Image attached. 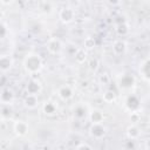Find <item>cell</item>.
I'll return each instance as SVG.
<instances>
[{"instance_id": "obj_1", "label": "cell", "mask_w": 150, "mask_h": 150, "mask_svg": "<svg viewBox=\"0 0 150 150\" xmlns=\"http://www.w3.org/2000/svg\"><path fill=\"white\" fill-rule=\"evenodd\" d=\"M41 64H42L41 59L36 54H29L25 60V68L30 73L38 71L41 68Z\"/></svg>"}, {"instance_id": "obj_2", "label": "cell", "mask_w": 150, "mask_h": 150, "mask_svg": "<svg viewBox=\"0 0 150 150\" xmlns=\"http://www.w3.org/2000/svg\"><path fill=\"white\" fill-rule=\"evenodd\" d=\"M60 18H61V20L63 21V22H70L71 20H73V18H74V12H73V9L71 8H63V9H61V12H60Z\"/></svg>"}, {"instance_id": "obj_3", "label": "cell", "mask_w": 150, "mask_h": 150, "mask_svg": "<svg viewBox=\"0 0 150 150\" xmlns=\"http://www.w3.org/2000/svg\"><path fill=\"white\" fill-rule=\"evenodd\" d=\"M104 134H105V129L101 123H94L93 124V127H91V135L93 136L100 138V137L104 136Z\"/></svg>"}, {"instance_id": "obj_4", "label": "cell", "mask_w": 150, "mask_h": 150, "mask_svg": "<svg viewBox=\"0 0 150 150\" xmlns=\"http://www.w3.org/2000/svg\"><path fill=\"white\" fill-rule=\"evenodd\" d=\"M47 48H48V50L50 53H56V52H59L61 49V43H60L59 40L52 39V40H49V42L47 45Z\"/></svg>"}, {"instance_id": "obj_5", "label": "cell", "mask_w": 150, "mask_h": 150, "mask_svg": "<svg viewBox=\"0 0 150 150\" xmlns=\"http://www.w3.org/2000/svg\"><path fill=\"white\" fill-rule=\"evenodd\" d=\"M59 95H60L61 98H63V100H68V98L71 97V95H73V90H71L68 86H63V87H61V88L59 89Z\"/></svg>"}, {"instance_id": "obj_6", "label": "cell", "mask_w": 150, "mask_h": 150, "mask_svg": "<svg viewBox=\"0 0 150 150\" xmlns=\"http://www.w3.org/2000/svg\"><path fill=\"white\" fill-rule=\"evenodd\" d=\"M12 67V60L9 56H0V69L1 70H8Z\"/></svg>"}, {"instance_id": "obj_7", "label": "cell", "mask_w": 150, "mask_h": 150, "mask_svg": "<svg viewBox=\"0 0 150 150\" xmlns=\"http://www.w3.org/2000/svg\"><path fill=\"white\" fill-rule=\"evenodd\" d=\"M112 49L116 54H122L125 52V42L122 41V40H117L115 41L114 46H112Z\"/></svg>"}, {"instance_id": "obj_8", "label": "cell", "mask_w": 150, "mask_h": 150, "mask_svg": "<svg viewBox=\"0 0 150 150\" xmlns=\"http://www.w3.org/2000/svg\"><path fill=\"white\" fill-rule=\"evenodd\" d=\"M27 90H28V94H29V95H36L38 91L40 90V84H39V82H36V81H30L29 84L27 86Z\"/></svg>"}, {"instance_id": "obj_9", "label": "cell", "mask_w": 150, "mask_h": 150, "mask_svg": "<svg viewBox=\"0 0 150 150\" xmlns=\"http://www.w3.org/2000/svg\"><path fill=\"white\" fill-rule=\"evenodd\" d=\"M14 128H15V131L19 135H25L27 132V128L28 127H27V124L25 122H16L15 125H14Z\"/></svg>"}, {"instance_id": "obj_10", "label": "cell", "mask_w": 150, "mask_h": 150, "mask_svg": "<svg viewBox=\"0 0 150 150\" xmlns=\"http://www.w3.org/2000/svg\"><path fill=\"white\" fill-rule=\"evenodd\" d=\"M0 98H1V101L4 102V103H9L12 100H13V94H12V91L11 90H8V89H6V90H4L2 91V94L0 95Z\"/></svg>"}, {"instance_id": "obj_11", "label": "cell", "mask_w": 150, "mask_h": 150, "mask_svg": "<svg viewBox=\"0 0 150 150\" xmlns=\"http://www.w3.org/2000/svg\"><path fill=\"white\" fill-rule=\"evenodd\" d=\"M25 103H26V105L27 107H29V108H34L35 105H36V103H38V98H36V95H27V97H26V100H25Z\"/></svg>"}, {"instance_id": "obj_12", "label": "cell", "mask_w": 150, "mask_h": 150, "mask_svg": "<svg viewBox=\"0 0 150 150\" xmlns=\"http://www.w3.org/2000/svg\"><path fill=\"white\" fill-rule=\"evenodd\" d=\"M148 68H149V60L146 59V60L144 61V63L141 66V74L143 75V77H144L145 80L149 79V70H148Z\"/></svg>"}, {"instance_id": "obj_13", "label": "cell", "mask_w": 150, "mask_h": 150, "mask_svg": "<svg viewBox=\"0 0 150 150\" xmlns=\"http://www.w3.org/2000/svg\"><path fill=\"white\" fill-rule=\"evenodd\" d=\"M128 136L131 138V139H135L139 136V130L136 128V127H129L128 128Z\"/></svg>"}, {"instance_id": "obj_14", "label": "cell", "mask_w": 150, "mask_h": 150, "mask_svg": "<svg viewBox=\"0 0 150 150\" xmlns=\"http://www.w3.org/2000/svg\"><path fill=\"white\" fill-rule=\"evenodd\" d=\"M102 117H103V115H102L101 111H98V110H95V111H93V114H91V121H93V123H101Z\"/></svg>"}, {"instance_id": "obj_15", "label": "cell", "mask_w": 150, "mask_h": 150, "mask_svg": "<svg viewBox=\"0 0 150 150\" xmlns=\"http://www.w3.org/2000/svg\"><path fill=\"white\" fill-rule=\"evenodd\" d=\"M43 109H45V112H47V114H53V112H55V105L53 104V103H50V102H48L47 104H45V107H43Z\"/></svg>"}, {"instance_id": "obj_16", "label": "cell", "mask_w": 150, "mask_h": 150, "mask_svg": "<svg viewBox=\"0 0 150 150\" xmlns=\"http://www.w3.org/2000/svg\"><path fill=\"white\" fill-rule=\"evenodd\" d=\"M76 60H77L79 62H82V61L86 60V53H84L82 49L77 50V53H76Z\"/></svg>"}, {"instance_id": "obj_17", "label": "cell", "mask_w": 150, "mask_h": 150, "mask_svg": "<svg viewBox=\"0 0 150 150\" xmlns=\"http://www.w3.org/2000/svg\"><path fill=\"white\" fill-rule=\"evenodd\" d=\"M94 45H95L94 39H91V38H87V39L84 40V46H86L87 48H93Z\"/></svg>"}, {"instance_id": "obj_18", "label": "cell", "mask_w": 150, "mask_h": 150, "mask_svg": "<svg viewBox=\"0 0 150 150\" xmlns=\"http://www.w3.org/2000/svg\"><path fill=\"white\" fill-rule=\"evenodd\" d=\"M114 98H115V94H114L112 91H107V93L104 94V100H105V101L109 102V101H112Z\"/></svg>"}, {"instance_id": "obj_19", "label": "cell", "mask_w": 150, "mask_h": 150, "mask_svg": "<svg viewBox=\"0 0 150 150\" xmlns=\"http://www.w3.org/2000/svg\"><path fill=\"white\" fill-rule=\"evenodd\" d=\"M76 150H93L88 144H81V145H79L77 146V149Z\"/></svg>"}, {"instance_id": "obj_20", "label": "cell", "mask_w": 150, "mask_h": 150, "mask_svg": "<svg viewBox=\"0 0 150 150\" xmlns=\"http://www.w3.org/2000/svg\"><path fill=\"white\" fill-rule=\"evenodd\" d=\"M5 34H6V27L0 22V38H1V36H4Z\"/></svg>"}, {"instance_id": "obj_21", "label": "cell", "mask_w": 150, "mask_h": 150, "mask_svg": "<svg viewBox=\"0 0 150 150\" xmlns=\"http://www.w3.org/2000/svg\"><path fill=\"white\" fill-rule=\"evenodd\" d=\"M2 15H4V13H2V11L0 9V20H1V18H2Z\"/></svg>"}]
</instances>
